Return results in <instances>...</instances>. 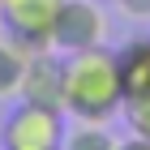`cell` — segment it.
Returning <instances> with one entry per match:
<instances>
[{
  "mask_svg": "<svg viewBox=\"0 0 150 150\" xmlns=\"http://www.w3.org/2000/svg\"><path fill=\"white\" fill-rule=\"evenodd\" d=\"M60 107L73 120H86V125H107L125 107L120 73H116V52H107V43L90 47V52H77V56H64Z\"/></svg>",
  "mask_w": 150,
  "mask_h": 150,
  "instance_id": "6da1fadb",
  "label": "cell"
},
{
  "mask_svg": "<svg viewBox=\"0 0 150 150\" xmlns=\"http://www.w3.org/2000/svg\"><path fill=\"white\" fill-rule=\"evenodd\" d=\"M52 52L56 56H77L90 47L107 43V13L103 0H60V13L52 22Z\"/></svg>",
  "mask_w": 150,
  "mask_h": 150,
  "instance_id": "7a4b0ae2",
  "label": "cell"
},
{
  "mask_svg": "<svg viewBox=\"0 0 150 150\" xmlns=\"http://www.w3.org/2000/svg\"><path fill=\"white\" fill-rule=\"evenodd\" d=\"M4 150H60L64 142V112L43 103H17L0 129Z\"/></svg>",
  "mask_w": 150,
  "mask_h": 150,
  "instance_id": "3957f363",
  "label": "cell"
},
{
  "mask_svg": "<svg viewBox=\"0 0 150 150\" xmlns=\"http://www.w3.org/2000/svg\"><path fill=\"white\" fill-rule=\"evenodd\" d=\"M60 13V0H0V26L4 35L17 39L30 52H43L52 47V22Z\"/></svg>",
  "mask_w": 150,
  "mask_h": 150,
  "instance_id": "277c9868",
  "label": "cell"
},
{
  "mask_svg": "<svg viewBox=\"0 0 150 150\" xmlns=\"http://www.w3.org/2000/svg\"><path fill=\"white\" fill-rule=\"evenodd\" d=\"M60 86H64V60H56L52 47L30 52L26 60V77H22V94L26 103H43V107H60ZM64 112V107H60Z\"/></svg>",
  "mask_w": 150,
  "mask_h": 150,
  "instance_id": "5b68a950",
  "label": "cell"
},
{
  "mask_svg": "<svg viewBox=\"0 0 150 150\" xmlns=\"http://www.w3.org/2000/svg\"><path fill=\"white\" fill-rule=\"evenodd\" d=\"M116 73H120V90L125 99H137V94H150V35L133 39L116 52Z\"/></svg>",
  "mask_w": 150,
  "mask_h": 150,
  "instance_id": "8992f818",
  "label": "cell"
},
{
  "mask_svg": "<svg viewBox=\"0 0 150 150\" xmlns=\"http://www.w3.org/2000/svg\"><path fill=\"white\" fill-rule=\"evenodd\" d=\"M26 60H30V47H22L9 35H0V99H17L22 94Z\"/></svg>",
  "mask_w": 150,
  "mask_h": 150,
  "instance_id": "52a82bcc",
  "label": "cell"
},
{
  "mask_svg": "<svg viewBox=\"0 0 150 150\" xmlns=\"http://www.w3.org/2000/svg\"><path fill=\"white\" fill-rule=\"evenodd\" d=\"M60 150H116V137L107 133L103 125H86V120H77L73 129H64Z\"/></svg>",
  "mask_w": 150,
  "mask_h": 150,
  "instance_id": "ba28073f",
  "label": "cell"
},
{
  "mask_svg": "<svg viewBox=\"0 0 150 150\" xmlns=\"http://www.w3.org/2000/svg\"><path fill=\"white\" fill-rule=\"evenodd\" d=\"M120 112L129 116V129H133V137H146L150 142V94H137V99H125Z\"/></svg>",
  "mask_w": 150,
  "mask_h": 150,
  "instance_id": "9c48e42d",
  "label": "cell"
},
{
  "mask_svg": "<svg viewBox=\"0 0 150 150\" xmlns=\"http://www.w3.org/2000/svg\"><path fill=\"white\" fill-rule=\"evenodd\" d=\"M129 17H137V22H150V0H116Z\"/></svg>",
  "mask_w": 150,
  "mask_h": 150,
  "instance_id": "30bf717a",
  "label": "cell"
},
{
  "mask_svg": "<svg viewBox=\"0 0 150 150\" xmlns=\"http://www.w3.org/2000/svg\"><path fill=\"white\" fill-rule=\"evenodd\" d=\"M116 150H150L146 137H133V142H116Z\"/></svg>",
  "mask_w": 150,
  "mask_h": 150,
  "instance_id": "8fae6325",
  "label": "cell"
},
{
  "mask_svg": "<svg viewBox=\"0 0 150 150\" xmlns=\"http://www.w3.org/2000/svg\"><path fill=\"white\" fill-rule=\"evenodd\" d=\"M103 4H116V0H103Z\"/></svg>",
  "mask_w": 150,
  "mask_h": 150,
  "instance_id": "7c38bea8",
  "label": "cell"
}]
</instances>
